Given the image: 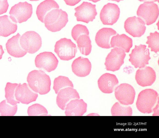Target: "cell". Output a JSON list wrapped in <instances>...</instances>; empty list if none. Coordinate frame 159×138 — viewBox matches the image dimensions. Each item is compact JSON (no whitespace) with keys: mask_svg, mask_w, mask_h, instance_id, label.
Here are the masks:
<instances>
[{"mask_svg":"<svg viewBox=\"0 0 159 138\" xmlns=\"http://www.w3.org/2000/svg\"><path fill=\"white\" fill-rule=\"evenodd\" d=\"M54 51L61 60L68 61L75 57L77 50L76 44L70 39L63 38L56 42Z\"/></svg>","mask_w":159,"mask_h":138,"instance_id":"277c9868","label":"cell"},{"mask_svg":"<svg viewBox=\"0 0 159 138\" xmlns=\"http://www.w3.org/2000/svg\"><path fill=\"white\" fill-rule=\"evenodd\" d=\"M110 43L111 47L120 48L128 53L133 46V41L132 38L125 34L119 35L117 33L111 38Z\"/></svg>","mask_w":159,"mask_h":138,"instance_id":"603a6c76","label":"cell"},{"mask_svg":"<svg viewBox=\"0 0 159 138\" xmlns=\"http://www.w3.org/2000/svg\"><path fill=\"white\" fill-rule=\"evenodd\" d=\"M111 0V1H115L117 2H119L121 1H122L123 0Z\"/></svg>","mask_w":159,"mask_h":138,"instance_id":"74e56055","label":"cell"},{"mask_svg":"<svg viewBox=\"0 0 159 138\" xmlns=\"http://www.w3.org/2000/svg\"><path fill=\"white\" fill-rule=\"evenodd\" d=\"M68 87L72 88L74 87L72 82L68 77L59 76L55 78L53 89L56 94H57L60 90Z\"/></svg>","mask_w":159,"mask_h":138,"instance_id":"f1b7e54d","label":"cell"},{"mask_svg":"<svg viewBox=\"0 0 159 138\" xmlns=\"http://www.w3.org/2000/svg\"><path fill=\"white\" fill-rule=\"evenodd\" d=\"M156 77L155 71L149 66H145L138 69L135 75L137 84L142 87L152 85L155 82Z\"/></svg>","mask_w":159,"mask_h":138,"instance_id":"2e32d148","label":"cell"},{"mask_svg":"<svg viewBox=\"0 0 159 138\" xmlns=\"http://www.w3.org/2000/svg\"><path fill=\"white\" fill-rule=\"evenodd\" d=\"M15 96L18 102L23 104H28L36 101L38 94L34 92L27 83H20L16 89Z\"/></svg>","mask_w":159,"mask_h":138,"instance_id":"9a60e30c","label":"cell"},{"mask_svg":"<svg viewBox=\"0 0 159 138\" xmlns=\"http://www.w3.org/2000/svg\"><path fill=\"white\" fill-rule=\"evenodd\" d=\"M120 14V10L118 6L109 3L105 5L101 10L100 17L103 24L112 25L118 20Z\"/></svg>","mask_w":159,"mask_h":138,"instance_id":"5bb4252c","label":"cell"},{"mask_svg":"<svg viewBox=\"0 0 159 138\" xmlns=\"http://www.w3.org/2000/svg\"><path fill=\"white\" fill-rule=\"evenodd\" d=\"M98 83L99 89L102 92L109 94L113 92L119 81L114 74L106 73L99 78Z\"/></svg>","mask_w":159,"mask_h":138,"instance_id":"ac0fdd59","label":"cell"},{"mask_svg":"<svg viewBox=\"0 0 159 138\" xmlns=\"http://www.w3.org/2000/svg\"><path fill=\"white\" fill-rule=\"evenodd\" d=\"M83 34H89V32L86 26L81 24H77L72 28L71 35L74 40L76 41L80 35Z\"/></svg>","mask_w":159,"mask_h":138,"instance_id":"d6a6232c","label":"cell"},{"mask_svg":"<svg viewBox=\"0 0 159 138\" xmlns=\"http://www.w3.org/2000/svg\"><path fill=\"white\" fill-rule=\"evenodd\" d=\"M20 35L19 33L9 39L6 44L7 52L11 56L16 58L24 56L27 53L20 46Z\"/></svg>","mask_w":159,"mask_h":138,"instance_id":"7402d4cb","label":"cell"},{"mask_svg":"<svg viewBox=\"0 0 159 138\" xmlns=\"http://www.w3.org/2000/svg\"><path fill=\"white\" fill-rule=\"evenodd\" d=\"M30 1H38L39 0H29Z\"/></svg>","mask_w":159,"mask_h":138,"instance_id":"60d3db41","label":"cell"},{"mask_svg":"<svg viewBox=\"0 0 159 138\" xmlns=\"http://www.w3.org/2000/svg\"><path fill=\"white\" fill-rule=\"evenodd\" d=\"M115 95L116 99L121 104L127 105L134 103L135 92L131 85L123 83L116 87Z\"/></svg>","mask_w":159,"mask_h":138,"instance_id":"7c38bea8","label":"cell"},{"mask_svg":"<svg viewBox=\"0 0 159 138\" xmlns=\"http://www.w3.org/2000/svg\"><path fill=\"white\" fill-rule=\"evenodd\" d=\"M18 84L7 82L5 88L6 100L8 103L13 105L20 103L16 100L15 96V90Z\"/></svg>","mask_w":159,"mask_h":138,"instance_id":"83f0119b","label":"cell"},{"mask_svg":"<svg viewBox=\"0 0 159 138\" xmlns=\"http://www.w3.org/2000/svg\"><path fill=\"white\" fill-rule=\"evenodd\" d=\"M58 93L56 98L57 104L62 110L65 109L66 105L70 101L73 99L80 98L77 91L71 87L63 88Z\"/></svg>","mask_w":159,"mask_h":138,"instance_id":"d6986e66","label":"cell"},{"mask_svg":"<svg viewBox=\"0 0 159 138\" xmlns=\"http://www.w3.org/2000/svg\"><path fill=\"white\" fill-rule=\"evenodd\" d=\"M125 56V51L120 48L111 49L106 58L104 64L106 70L113 72L119 70L124 63Z\"/></svg>","mask_w":159,"mask_h":138,"instance_id":"9c48e42d","label":"cell"},{"mask_svg":"<svg viewBox=\"0 0 159 138\" xmlns=\"http://www.w3.org/2000/svg\"><path fill=\"white\" fill-rule=\"evenodd\" d=\"M67 5L74 6L78 4L81 0H64Z\"/></svg>","mask_w":159,"mask_h":138,"instance_id":"e575fe53","label":"cell"},{"mask_svg":"<svg viewBox=\"0 0 159 138\" xmlns=\"http://www.w3.org/2000/svg\"><path fill=\"white\" fill-rule=\"evenodd\" d=\"M32 5L26 2H19L12 6L9 11V17L14 22L21 23L25 22L32 15Z\"/></svg>","mask_w":159,"mask_h":138,"instance_id":"52a82bcc","label":"cell"},{"mask_svg":"<svg viewBox=\"0 0 159 138\" xmlns=\"http://www.w3.org/2000/svg\"><path fill=\"white\" fill-rule=\"evenodd\" d=\"M21 47L27 52L33 54L40 49L42 45V38L34 31H28L24 33L20 38Z\"/></svg>","mask_w":159,"mask_h":138,"instance_id":"8992f818","label":"cell"},{"mask_svg":"<svg viewBox=\"0 0 159 138\" xmlns=\"http://www.w3.org/2000/svg\"><path fill=\"white\" fill-rule=\"evenodd\" d=\"M90 1H91L94 2H96L98 1H99L100 0H89Z\"/></svg>","mask_w":159,"mask_h":138,"instance_id":"8d00e7d4","label":"cell"},{"mask_svg":"<svg viewBox=\"0 0 159 138\" xmlns=\"http://www.w3.org/2000/svg\"><path fill=\"white\" fill-rule=\"evenodd\" d=\"M159 8L157 4L153 1L145 2L139 7L137 14L147 25L154 23L159 15Z\"/></svg>","mask_w":159,"mask_h":138,"instance_id":"5b68a950","label":"cell"},{"mask_svg":"<svg viewBox=\"0 0 159 138\" xmlns=\"http://www.w3.org/2000/svg\"><path fill=\"white\" fill-rule=\"evenodd\" d=\"M147 41L146 43L148 44V47L151 51L157 53L159 51V33L156 31L154 33H150V35L147 37Z\"/></svg>","mask_w":159,"mask_h":138,"instance_id":"4dcf8cb0","label":"cell"},{"mask_svg":"<svg viewBox=\"0 0 159 138\" xmlns=\"http://www.w3.org/2000/svg\"><path fill=\"white\" fill-rule=\"evenodd\" d=\"M146 47L145 45H135L134 48L129 54V60L135 68H142L149 64L151 57L149 49Z\"/></svg>","mask_w":159,"mask_h":138,"instance_id":"ba28073f","label":"cell"},{"mask_svg":"<svg viewBox=\"0 0 159 138\" xmlns=\"http://www.w3.org/2000/svg\"><path fill=\"white\" fill-rule=\"evenodd\" d=\"M17 105H12L6 100L2 101L0 103V116H13L16 113Z\"/></svg>","mask_w":159,"mask_h":138,"instance_id":"f546056e","label":"cell"},{"mask_svg":"<svg viewBox=\"0 0 159 138\" xmlns=\"http://www.w3.org/2000/svg\"><path fill=\"white\" fill-rule=\"evenodd\" d=\"M59 6L54 0H45L41 2L37 6L36 14L38 20L44 23V19L47 14L51 9H59Z\"/></svg>","mask_w":159,"mask_h":138,"instance_id":"d4e9b609","label":"cell"},{"mask_svg":"<svg viewBox=\"0 0 159 138\" xmlns=\"http://www.w3.org/2000/svg\"><path fill=\"white\" fill-rule=\"evenodd\" d=\"M16 23L13 22L7 15L0 16V36L7 37L17 30Z\"/></svg>","mask_w":159,"mask_h":138,"instance_id":"cb8c5ba5","label":"cell"},{"mask_svg":"<svg viewBox=\"0 0 159 138\" xmlns=\"http://www.w3.org/2000/svg\"><path fill=\"white\" fill-rule=\"evenodd\" d=\"M68 21L67 13L61 9L50 11L47 14L44 19L46 28L53 32L61 30L66 26Z\"/></svg>","mask_w":159,"mask_h":138,"instance_id":"7a4b0ae2","label":"cell"},{"mask_svg":"<svg viewBox=\"0 0 159 138\" xmlns=\"http://www.w3.org/2000/svg\"><path fill=\"white\" fill-rule=\"evenodd\" d=\"M92 68L91 64L86 58L80 56L75 59L71 65L73 73L79 77H85L89 74Z\"/></svg>","mask_w":159,"mask_h":138,"instance_id":"e0dca14e","label":"cell"},{"mask_svg":"<svg viewBox=\"0 0 159 138\" xmlns=\"http://www.w3.org/2000/svg\"><path fill=\"white\" fill-rule=\"evenodd\" d=\"M144 21L139 17L128 18L124 23L126 32L134 37H141L144 33L146 27Z\"/></svg>","mask_w":159,"mask_h":138,"instance_id":"4fadbf2b","label":"cell"},{"mask_svg":"<svg viewBox=\"0 0 159 138\" xmlns=\"http://www.w3.org/2000/svg\"><path fill=\"white\" fill-rule=\"evenodd\" d=\"M158 96L157 92L152 89H147L142 91L139 94L136 101L137 109L143 113H152Z\"/></svg>","mask_w":159,"mask_h":138,"instance_id":"3957f363","label":"cell"},{"mask_svg":"<svg viewBox=\"0 0 159 138\" xmlns=\"http://www.w3.org/2000/svg\"><path fill=\"white\" fill-rule=\"evenodd\" d=\"M96 5L90 2H83L80 6L75 8V16L78 21L88 23L93 21L97 14Z\"/></svg>","mask_w":159,"mask_h":138,"instance_id":"30bf717a","label":"cell"},{"mask_svg":"<svg viewBox=\"0 0 159 138\" xmlns=\"http://www.w3.org/2000/svg\"><path fill=\"white\" fill-rule=\"evenodd\" d=\"M8 7L7 0H0V15L6 12Z\"/></svg>","mask_w":159,"mask_h":138,"instance_id":"836d02e7","label":"cell"},{"mask_svg":"<svg viewBox=\"0 0 159 138\" xmlns=\"http://www.w3.org/2000/svg\"><path fill=\"white\" fill-rule=\"evenodd\" d=\"M27 81L30 88L40 95L46 94L50 91V77L42 70H34L30 72L27 76Z\"/></svg>","mask_w":159,"mask_h":138,"instance_id":"6da1fadb","label":"cell"},{"mask_svg":"<svg viewBox=\"0 0 159 138\" xmlns=\"http://www.w3.org/2000/svg\"><path fill=\"white\" fill-rule=\"evenodd\" d=\"M159 0H153V2H159Z\"/></svg>","mask_w":159,"mask_h":138,"instance_id":"ab89813d","label":"cell"},{"mask_svg":"<svg viewBox=\"0 0 159 138\" xmlns=\"http://www.w3.org/2000/svg\"><path fill=\"white\" fill-rule=\"evenodd\" d=\"M4 53L2 45H0V60L2 58V55Z\"/></svg>","mask_w":159,"mask_h":138,"instance_id":"d590c367","label":"cell"},{"mask_svg":"<svg viewBox=\"0 0 159 138\" xmlns=\"http://www.w3.org/2000/svg\"><path fill=\"white\" fill-rule=\"evenodd\" d=\"M35 65L38 68L43 69L48 72L54 70L57 68L59 61L52 52L44 51L40 53L35 59Z\"/></svg>","mask_w":159,"mask_h":138,"instance_id":"8fae6325","label":"cell"},{"mask_svg":"<svg viewBox=\"0 0 159 138\" xmlns=\"http://www.w3.org/2000/svg\"><path fill=\"white\" fill-rule=\"evenodd\" d=\"M139 1H141V2H143L144 1H149V0H152L153 1V0H138Z\"/></svg>","mask_w":159,"mask_h":138,"instance_id":"f35d334b","label":"cell"},{"mask_svg":"<svg viewBox=\"0 0 159 138\" xmlns=\"http://www.w3.org/2000/svg\"><path fill=\"white\" fill-rule=\"evenodd\" d=\"M87 104L82 99L72 100L66 105L65 114L67 116H82L87 111Z\"/></svg>","mask_w":159,"mask_h":138,"instance_id":"ffe728a7","label":"cell"},{"mask_svg":"<svg viewBox=\"0 0 159 138\" xmlns=\"http://www.w3.org/2000/svg\"><path fill=\"white\" fill-rule=\"evenodd\" d=\"M116 33V31L111 28H103L99 29L96 33L95 42L100 47L105 49L110 48L111 38Z\"/></svg>","mask_w":159,"mask_h":138,"instance_id":"44dd1931","label":"cell"},{"mask_svg":"<svg viewBox=\"0 0 159 138\" xmlns=\"http://www.w3.org/2000/svg\"><path fill=\"white\" fill-rule=\"evenodd\" d=\"M76 42L81 53L85 56L89 55L91 53L92 45L89 35L83 34L77 38Z\"/></svg>","mask_w":159,"mask_h":138,"instance_id":"484cf974","label":"cell"},{"mask_svg":"<svg viewBox=\"0 0 159 138\" xmlns=\"http://www.w3.org/2000/svg\"><path fill=\"white\" fill-rule=\"evenodd\" d=\"M27 113L30 116L48 115L46 109L39 104H35L29 106L28 109Z\"/></svg>","mask_w":159,"mask_h":138,"instance_id":"1f68e13d","label":"cell"},{"mask_svg":"<svg viewBox=\"0 0 159 138\" xmlns=\"http://www.w3.org/2000/svg\"><path fill=\"white\" fill-rule=\"evenodd\" d=\"M118 102L115 103L111 109V115L113 116H131L132 114V108L130 106H125Z\"/></svg>","mask_w":159,"mask_h":138,"instance_id":"4316f807","label":"cell"}]
</instances>
